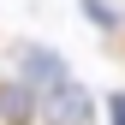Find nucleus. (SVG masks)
<instances>
[{
	"label": "nucleus",
	"mask_w": 125,
	"mask_h": 125,
	"mask_svg": "<svg viewBox=\"0 0 125 125\" xmlns=\"http://www.w3.org/2000/svg\"><path fill=\"white\" fill-rule=\"evenodd\" d=\"M77 6H83V12H89V18H95V24L107 30V36H113V30H125V24H119V12H113V6H107V0H77Z\"/></svg>",
	"instance_id": "obj_4"
},
{
	"label": "nucleus",
	"mask_w": 125,
	"mask_h": 125,
	"mask_svg": "<svg viewBox=\"0 0 125 125\" xmlns=\"http://www.w3.org/2000/svg\"><path fill=\"white\" fill-rule=\"evenodd\" d=\"M12 77L42 95V89H54L60 77H72V66H66V54L48 48V42H18V48H12Z\"/></svg>",
	"instance_id": "obj_2"
},
{
	"label": "nucleus",
	"mask_w": 125,
	"mask_h": 125,
	"mask_svg": "<svg viewBox=\"0 0 125 125\" xmlns=\"http://www.w3.org/2000/svg\"><path fill=\"white\" fill-rule=\"evenodd\" d=\"M95 113H101V101L83 77H60L54 89L36 95V125H95Z\"/></svg>",
	"instance_id": "obj_1"
},
{
	"label": "nucleus",
	"mask_w": 125,
	"mask_h": 125,
	"mask_svg": "<svg viewBox=\"0 0 125 125\" xmlns=\"http://www.w3.org/2000/svg\"><path fill=\"white\" fill-rule=\"evenodd\" d=\"M0 125H36V89L18 77H0Z\"/></svg>",
	"instance_id": "obj_3"
},
{
	"label": "nucleus",
	"mask_w": 125,
	"mask_h": 125,
	"mask_svg": "<svg viewBox=\"0 0 125 125\" xmlns=\"http://www.w3.org/2000/svg\"><path fill=\"white\" fill-rule=\"evenodd\" d=\"M107 119L125 125V89H113V95H107Z\"/></svg>",
	"instance_id": "obj_5"
}]
</instances>
